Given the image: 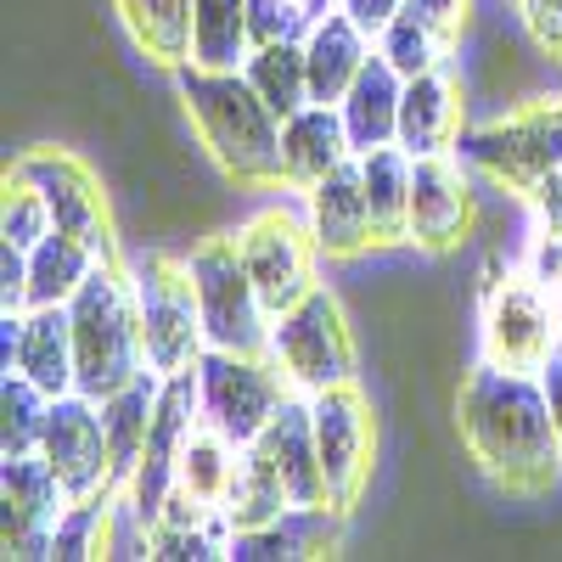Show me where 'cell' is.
<instances>
[{"label": "cell", "instance_id": "obj_2", "mask_svg": "<svg viewBox=\"0 0 562 562\" xmlns=\"http://www.w3.org/2000/svg\"><path fill=\"white\" fill-rule=\"evenodd\" d=\"M175 90H180L198 140L231 180L237 186H288V169H281V119L248 85L243 68L180 63Z\"/></svg>", "mask_w": 562, "mask_h": 562}, {"label": "cell", "instance_id": "obj_19", "mask_svg": "<svg viewBox=\"0 0 562 562\" xmlns=\"http://www.w3.org/2000/svg\"><path fill=\"white\" fill-rule=\"evenodd\" d=\"M310 231H315L321 259H355L366 248H378V220H371L360 158L338 164L326 180L310 186Z\"/></svg>", "mask_w": 562, "mask_h": 562}, {"label": "cell", "instance_id": "obj_30", "mask_svg": "<svg viewBox=\"0 0 562 562\" xmlns=\"http://www.w3.org/2000/svg\"><path fill=\"white\" fill-rule=\"evenodd\" d=\"M248 85L270 102L276 119H293L299 108H310V63H304V40H276V45H254L243 63Z\"/></svg>", "mask_w": 562, "mask_h": 562}, {"label": "cell", "instance_id": "obj_41", "mask_svg": "<svg viewBox=\"0 0 562 562\" xmlns=\"http://www.w3.org/2000/svg\"><path fill=\"white\" fill-rule=\"evenodd\" d=\"M540 378V389H546V405H551V416H557V434H562V344L551 349V360L535 371Z\"/></svg>", "mask_w": 562, "mask_h": 562}, {"label": "cell", "instance_id": "obj_12", "mask_svg": "<svg viewBox=\"0 0 562 562\" xmlns=\"http://www.w3.org/2000/svg\"><path fill=\"white\" fill-rule=\"evenodd\" d=\"M68 506H74L68 484L40 450L0 456V546H7V557L23 562L52 557V535Z\"/></svg>", "mask_w": 562, "mask_h": 562}, {"label": "cell", "instance_id": "obj_8", "mask_svg": "<svg viewBox=\"0 0 562 562\" xmlns=\"http://www.w3.org/2000/svg\"><path fill=\"white\" fill-rule=\"evenodd\" d=\"M270 360L288 371L299 394L355 383V338H349L344 304L326 288H310L293 310L270 321Z\"/></svg>", "mask_w": 562, "mask_h": 562}, {"label": "cell", "instance_id": "obj_3", "mask_svg": "<svg viewBox=\"0 0 562 562\" xmlns=\"http://www.w3.org/2000/svg\"><path fill=\"white\" fill-rule=\"evenodd\" d=\"M68 321H74V394L102 405L108 394H119L147 371V338H140L130 265L102 259L90 270L85 288L68 299Z\"/></svg>", "mask_w": 562, "mask_h": 562}, {"label": "cell", "instance_id": "obj_38", "mask_svg": "<svg viewBox=\"0 0 562 562\" xmlns=\"http://www.w3.org/2000/svg\"><path fill=\"white\" fill-rule=\"evenodd\" d=\"M29 310V248L0 243V315Z\"/></svg>", "mask_w": 562, "mask_h": 562}, {"label": "cell", "instance_id": "obj_9", "mask_svg": "<svg viewBox=\"0 0 562 562\" xmlns=\"http://www.w3.org/2000/svg\"><path fill=\"white\" fill-rule=\"evenodd\" d=\"M231 237H237V254H243V265H248V276H254V288H259L270 315L293 310L310 288H321L315 281L321 248H315L310 220H299L288 209H265L243 231H231Z\"/></svg>", "mask_w": 562, "mask_h": 562}, {"label": "cell", "instance_id": "obj_29", "mask_svg": "<svg viewBox=\"0 0 562 562\" xmlns=\"http://www.w3.org/2000/svg\"><path fill=\"white\" fill-rule=\"evenodd\" d=\"M97 265H102L97 248H85L68 231H52L45 243L29 248V310L34 304H68Z\"/></svg>", "mask_w": 562, "mask_h": 562}, {"label": "cell", "instance_id": "obj_26", "mask_svg": "<svg viewBox=\"0 0 562 562\" xmlns=\"http://www.w3.org/2000/svg\"><path fill=\"white\" fill-rule=\"evenodd\" d=\"M411 175H416V158L400 140L360 153V180L371 198V220H378V248L411 243Z\"/></svg>", "mask_w": 562, "mask_h": 562}, {"label": "cell", "instance_id": "obj_25", "mask_svg": "<svg viewBox=\"0 0 562 562\" xmlns=\"http://www.w3.org/2000/svg\"><path fill=\"white\" fill-rule=\"evenodd\" d=\"M400 97H405V74H400L383 52H371V63H366L360 79L349 85V97L338 102L355 158L371 153V147H389V140L400 135Z\"/></svg>", "mask_w": 562, "mask_h": 562}, {"label": "cell", "instance_id": "obj_39", "mask_svg": "<svg viewBox=\"0 0 562 562\" xmlns=\"http://www.w3.org/2000/svg\"><path fill=\"white\" fill-rule=\"evenodd\" d=\"M518 18L546 57H562V0H518Z\"/></svg>", "mask_w": 562, "mask_h": 562}, {"label": "cell", "instance_id": "obj_10", "mask_svg": "<svg viewBox=\"0 0 562 562\" xmlns=\"http://www.w3.org/2000/svg\"><path fill=\"white\" fill-rule=\"evenodd\" d=\"M484 360L506 371H540L562 344V315L535 276H506L484 288Z\"/></svg>", "mask_w": 562, "mask_h": 562}, {"label": "cell", "instance_id": "obj_6", "mask_svg": "<svg viewBox=\"0 0 562 562\" xmlns=\"http://www.w3.org/2000/svg\"><path fill=\"white\" fill-rule=\"evenodd\" d=\"M192 288L203 310L209 349H237V355H270V310L254 288V276L237 254V237H203L192 254Z\"/></svg>", "mask_w": 562, "mask_h": 562}, {"label": "cell", "instance_id": "obj_42", "mask_svg": "<svg viewBox=\"0 0 562 562\" xmlns=\"http://www.w3.org/2000/svg\"><path fill=\"white\" fill-rule=\"evenodd\" d=\"M304 7H310V18H321V12H333L338 0H304Z\"/></svg>", "mask_w": 562, "mask_h": 562}, {"label": "cell", "instance_id": "obj_13", "mask_svg": "<svg viewBox=\"0 0 562 562\" xmlns=\"http://www.w3.org/2000/svg\"><path fill=\"white\" fill-rule=\"evenodd\" d=\"M203 422V405H198V366L192 371H175V378H164L158 389V411H153V428H147V450H140L135 473L124 484L130 506L140 512L147 524H158V512L180 479V456H186V439H192V428Z\"/></svg>", "mask_w": 562, "mask_h": 562}, {"label": "cell", "instance_id": "obj_17", "mask_svg": "<svg viewBox=\"0 0 562 562\" xmlns=\"http://www.w3.org/2000/svg\"><path fill=\"white\" fill-rule=\"evenodd\" d=\"M473 231V186H467L461 158L434 153V158H416L411 175V243L422 254H450L467 243Z\"/></svg>", "mask_w": 562, "mask_h": 562}, {"label": "cell", "instance_id": "obj_5", "mask_svg": "<svg viewBox=\"0 0 562 562\" xmlns=\"http://www.w3.org/2000/svg\"><path fill=\"white\" fill-rule=\"evenodd\" d=\"M130 288H135L140 338H147V366L164 371V378L192 371L209 355L203 310H198V288H192V265L169 259V254H140L130 265Z\"/></svg>", "mask_w": 562, "mask_h": 562}, {"label": "cell", "instance_id": "obj_35", "mask_svg": "<svg viewBox=\"0 0 562 562\" xmlns=\"http://www.w3.org/2000/svg\"><path fill=\"white\" fill-rule=\"evenodd\" d=\"M52 231H57V225H52V209H45L40 186L12 169V175H7V203H0V243L34 248V243L52 237Z\"/></svg>", "mask_w": 562, "mask_h": 562}, {"label": "cell", "instance_id": "obj_43", "mask_svg": "<svg viewBox=\"0 0 562 562\" xmlns=\"http://www.w3.org/2000/svg\"><path fill=\"white\" fill-rule=\"evenodd\" d=\"M557 315H562V293H557Z\"/></svg>", "mask_w": 562, "mask_h": 562}, {"label": "cell", "instance_id": "obj_28", "mask_svg": "<svg viewBox=\"0 0 562 562\" xmlns=\"http://www.w3.org/2000/svg\"><path fill=\"white\" fill-rule=\"evenodd\" d=\"M130 40L147 52V63L180 68L192 63V0H113Z\"/></svg>", "mask_w": 562, "mask_h": 562}, {"label": "cell", "instance_id": "obj_23", "mask_svg": "<svg viewBox=\"0 0 562 562\" xmlns=\"http://www.w3.org/2000/svg\"><path fill=\"white\" fill-rule=\"evenodd\" d=\"M400 147L411 158H434V153H456L461 140V90L445 68L411 74L405 97H400Z\"/></svg>", "mask_w": 562, "mask_h": 562}, {"label": "cell", "instance_id": "obj_27", "mask_svg": "<svg viewBox=\"0 0 562 562\" xmlns=\"http://www.w3.org/2000/svg\"><path fill=\"white\" fill-rule=\"evenodd\" d=\"M158 389H164V371H140L135 383H124L119 394L102 400V428H108V450H113V484L124 490L140 450H147V428H153V411H158Z\"/></svg>", "mask_w": 562, "mask_h": 562}, {"label": "cell", "instance_id": "obj_33", "mask_svg": "<svg viewBox=\"0 0 562 562\" xmlns=\"http://www.w3.org/2000/svg\"><path fill=\"white\" fill-rule=\"evenodd\" d=\"M45 416L52 394L23 371H0V456H29L45 439Z\"/></svg>", "mask_w": 562, "mask_h": 562}, {"label": "cell", "instance_id": "obj_37", "mask_svg": "<svg viewBox=\"0 0 562 562\" xmlns=\"http://www.w3.org/2000/svg\"><path fill=\"white\" fill-rule=\"evenodd\" d=\"M310 23H315V18L304 12V0H248V34H254V45L304 40Z\"/></svg>", "mask_w": 562, "mask_h": 562}, {"label": "cell", "instance_id": "obj_40", "mask_svg": "<svg viewBox=\"0 0 562 562\" xmlns=\"http://www.w3.org/2000/svg\"><path fill=\"white\" fill-rule=\"evenodd\" d=\"M338 7H344V12H349V18H355V23L371 34V40H378V34L394 23V12L405 7V0H338Z\"/></svg>", "mask_w": 562, "mask_h": 562}, {"label": "cell", "instance_id": "obj_36", "mask_svg": "<svg viewBox=\"0 0 562 562\" xmlns=\"http://www.w3.org/2000/svg\"><path fill=\"white\" fill-rule=\"evenodd\" d=\"M108 506L113 495H90V501H74L63 512V524L52 535V557L63 562H79V557H102V540H108Z\"/></svg>", "mask_w": 562, "mask_h": 562}, {"label": "cell", "instance_id": "obj_11", "mask_svg": "<svg viewBox=\"0 0 562 562\" xmlns=\"http://www.w3.org/2000/svg\"><path fill=\"white\" fill-rule=\"evenodd\" d=\"M310 422H315V450L326 473V501L349 512L371 479V450H378V422H371V400L355 383L310 394Z\"/></svg>", "mask_w": 562, "mask_h": 562}, {"label": "cell", "instance_id": "obj_4", "mask_svg": "<svg viewBox=\"0 0 562 562\" xmlns=\"http://www.w3.org/2000/svg\"><path fill=\"white\" fill-rule=\"evenodd\" d=\"M456 153L467 169L490 175L495 186H506V192H518L529 203L551 175H562V102L551 97L506 119H490L479 130H461Z\"/></svg>", "mask_w": 562, "mask_h": 562}, {"label": "cell", "instance_id": "obj_34", "mask_svg": "<svg viewBox=\"0 0 562 562\" xmlns=\"http://www.w3.org/2000/svg\"><path fill=\"white\" fill-rule=\"evenodd\" d=\"M293 501H288V490L276 484V473L270 467H259L248 450H243V467H237V484L225 490V501H220V518L231 524V535L237 529H259V524H270L276 512H288Z\"/></svg>", "mask_w": 562, "mask_h": 562}, {"label": "cell", "instance_id": "obj_32", "mask_svg": "<svg viewBox=\"0 0 562 562\" xmlns=\"http://www.w3.org/2000/svg\"><path fill=\"white\" fill-rule=\"evenodd\" d=\"M237 467H243V445H231L220 428H209V422H198L192 439H186V456H180V490L198 495L209 506L225 501V490L237 484Z\"/></svg>", "mask_w": 562, "mask_h": 562}, {"label": "cell", "instance_id": "obj_14", "mask_svg": "<svg viewBox=\"0 0 562 562\" xmlns=\"http://www.w3.org/2000/svg\"><path fill=\"white\" fill-rule=\"evenodd\" d=\"M12 169H18L23 180L40 186V198H45V209H52V225H57V231L79 237L85 248H97V259H119L108 192H102V180L90 175L74 153H63V147H40V153L18 158Z\"/></svg>", "mask_w": 562, "mask_h": 562}, {"label": "cell", "instance_id": "obj_18", "mask_svg": "<svg viewBox=\"0 0 562 562\" xmlns=\"http://www.w3.org/2000/svg\"><path fill=\"white\" fill-rule=\"evenodd\" d=\"M259 467H270L276 484L288 490L293 506H333L326 501V473H321V450H315V422H310V394H293L270 416V428L248 445Z\"/></svg>", "mask_w": 562, "mask_h": 562}, {"label": "cell", "instance_id": "obj_1", "mask_svg": "<svg viewBox=\"0 0 562 562\" xmlns=\"http://www.w3.org/2000/svg\"><path fill=\"white\" fill-rule=\"evenodd\" d=\"M461 445L506 495H546L562 473V434L535 371L479 360L456 394Z\"/></svg>", "mask_w": 562, "mask_h": 562}, {"label": "cell", "instance_id": "obj_31", "mask_svg": "<svg viewBox=\"0 0 562 562\" xmlns=\"http://www.w3.org/2000/svg\"><path fill=\"white\" fill-rule=\"evenodd\" d=\"M254 52L248 0H192V63L198 68H243Z\"/></svg>", "mask_w": 562, "mask_h": 562}, {"label": "cell", "instance_id": "obj_21", "mask_svg": "<svg viewBox=\"0 0 562 562\" xmlns=\"http://www.w3.org/2000/svg\"><path fill=\"white\" fill-rule=\"evenodd\" d=\"M378 40H371L344 7L321 12L304 34V63H310V102H344L349 85L360 79V68L371 63Z\"/></svg>", "mask_w": 562, "mask_h": 562}, {"label": "cell", "instance_id": "obj_20", "mask_svg": "<svg viewBox=\"0 0 562 562\" xmlns=\"http://www.w3.org/2000/svg\"><path fill=\"white\" fill-rule=\"evenodd\" d=\"M461 29H467V0H405L394 23L378 34V52L411 79L439 68L456 52Z\"/></svg>", "mask_w": 562, "mask_h": 562}, {"label": "cell", "instance_id": "obj_22", "mask_svg": "<svg viewBox=\"0 0 562 562\" xmlns=\"http://www.w3.org/2000/svg\"><path fill=\"white\" fill-rule=\"evenodd\" d=\"M344 540V512L338 506H288V512H276L270 524L259 529H237L225 546L231 562H259V557H326V551H338Z\"/></svg>", "mask_w": 562, "mask_h": 562}, {"label": "cell", "instance_id": "obj_7", "mask_svg": "<svg viewBox=\"0 0 562 562\" xmlns=\"http://www.w3.org/2000/svg\"><path fill=\"white\" fill-rule=\"evenodd\" d=\"M299 389L288 383L270 355H237V349H209L198 360V405H203V422L220 428L231 445H254L270 416L288 405Z\"/></svg>", "mask_w": 562, "mask_h": 562}, {"label": "cell", "instance_id": "obj_15", "mask_svg": "<svg viewBox=\"0 0 562 562\" xmlns=\"http://www.w3.org/2000/svg\"><path fill=\"white\" fill-rule=\"evenodd\" d=\"M40 456L57 467V479L68 484L74 501L119 495V484H113V450H108V428H102V405L97 400L57 394L52 416H45Z\"/></svg>", "mask_w": 562, "mask_h": 562}, {"label": "cell", "instance_id": "obj_16", "mask_svg": "<svg viewBox=\"0 0 562 562\" xmlns=\"http://www.w3.org/2000/svg\"><path fill=\"white\" fill-rule=\"evenodd\" d=\"M0 371H23L45 394H74V321L68 304L0 315Z\"/></svg>", "mask_w": 562, "mask_h": 562}, {"label": "cell", "instance_id": "obj_24", "mask_svg": "<svg viewBox=\"0 0 562 562\" xmlns=\"http://www.w3.org/2000/svg\"><path fill=\"white\" fill-rule=\"evenodd\" d=\"M349 158H355V147H349L344 113L333 102H310L293 119H281V169H288V186L310 192L315 180H326Z\"/></svg>", "mask_w": 562, "mask_h": 562}]
</instances>
